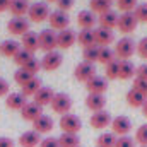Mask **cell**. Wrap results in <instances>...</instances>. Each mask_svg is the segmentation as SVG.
<instances>
[{
  "mask_svg": "<svg viewBox=\"0 0 147 147\" xmlns=\"http://www.w3.org/2000/svg\"><path fill=\"white\" fill-rule=\"evenodd\" d=\"M139 147H147V146H139Z\"/></svg>",
  "mask_w": 147,
  "mask_h": 147,
  "instance_id": "11a10c76",
  "label": "cell"
},
{
  "mask_svg": "<svg viewBox=\"0 0 147 147\" xmlns=\"http://www.w3.org/2000/svg\"><path fill=\"white\" fill-rule=\"evenodd\" d=\"M142 113H144V116L147 118V99H146V103H144V106H142Z\"/></svg>",
  "mask_w": 147,
  "mask_h": 147,
  "instance_id": "f5cc1de1",
  "label": "cell"
},
{
  "mask_svg": "<svg viewBox=\"0 0 147 147\" xmlns=\"http://www.w3.org/2000/svg\"><path fill=\"white\" fill-rule=\"evenodd\" d=\"M115 147H135V139L125 135V137H118Z\"/></svg>",
  "mask_w": 147,
  "mask_h": 147,
  "instance_id": "ee69618b",
  "label": "cell"
},
{
  "mask_svg": "<svg viewBox=\"0 0 147 147\" xmlns=\"http://www.w3.org/2000/svg\"><path fill=\"white\" fill-rule=\"evenodd\" d=\"M96 22H98V17L92 10H80L77 14V24L80 26V29H92Z\"/></svg>",
  "mask_w": 147,
  "mask_h": 147,
  "instance_id": "9a60e30c",
  "label": "cell"
},
{
  "mask_svg": "<svg viewBox=\"0 0 147 147\" xmlns=\"http://www.w3.org/2000/svg\"><path fill=\"white\" fill-rule=\"evenodd\" d=\"M135 51H137V45H135V41L130 36L120 38L116 41V45H115V55L120 60H128Z\"/></svg>",
  "mask_w": 147,
  "mask_h": 147,
  "instance_id": "6da1fadb",
  "label": "cell"
},
{
  "mask_svg": "<svg viewBox=\"0 0 147 147\" xmlns=\"http://www.w3.org/2000/svg\"><path fill=\"white\" fill-rule=\"evenodd\" d=\"M94 34H96V45L98 46H110L115 41V33L111 29L98 28V29H94Z\"/></svg>",
  "mask_w": 147,
  "mask_h": 147,
  "instance_id": "7402d4cb",
  "label": "cell"
},
{
  "mask_svg": "<svg viewBox=\"0 0 147 147\" xmlns=\"http://www.w3.org/2000/svg\"><path fill=\"white\" fill-rule=\"evenodd\" d=\"M86 89L89 91V94H105L108 89V80H106V77L94 75L91 80L86 82Z\"/></svg>",
  "mask_w": 147,
  "mask_h": 147,
  "instance_id": "4fadbf2b",
  "label": "cell"
},
{
  "mask_svg": "<svg viewBox=\"0 0 147 147\" xmlns=\"http://www.w3.org/2000/svg\"><path fill=\"white\" fill-rule=\"evenodd\" d=\"M39 147H60V142L57 137H46L39 142Z\"/></svg>",
  "mask_w": 147,
  "mask_h": 147,
  "instance_id": "bcb514c9",
  "label": "cell"
},
{
  "mask_svg": "<svg viewBox=\"0 0 147 147\" xmlns=\"http://www.w3.org/2000/svg\"><path fill=\"white\" fill-rule=\"evenodd\" d=\"M118 14L115 12V10H108V12H105V14H101L99 17H98V22H99V28H103V29H115L116 26H118Z\"/></svg>",
  "mask_w": 147,
  "mask_h": 147,
  "instance_id": "2e32d148",
  "label": "cell"
},
{
  "mask_svg": "<svg viewBox=\"0 0 147 147\" xmlns=\"http://www.w3.org/2000/svg\"><path fill=\"white\" fill-rule=\"evenodd\" d=\"M135 77L147 80V63H142V65L137 67V70H135Z\"/></svg>",
  "mask_w": 147,
  "mask_h": 147,
  "instance_id": "681fc988",
  "label": "cell"
},
{
  "mask_svg": "<svg viewBox=\"0 0 147 147\" xmlns=\"http://www.w3.org/2000/svg\"><path fill=\"white\" fill-rule=\"evenodd\" d=\"M58 142H60V147H79V135L77 134H62L58 137Z\"/></svg>",
  "mask_w": 147,
  "mask_h": 147,
  "instance_id": "d6a6232c",
  "label": "cell"
},
{
  "mask_svg": "<svg viewBox=\"0 0 147 147\" xmlns=\"http://www.w3.org/2000/svg\"><path fill=\"white\" fill-rule=\"evenodd\" d=\"M57 5H58V10L67 12L74 7V0H57Z\"/></svg>",
  "mask_w": 147,
  "mask_h": 147,
  "instance_id": "7dc6e473",
  "label": "cell"
},
{
  "mask_svg": "<svg viewBox=\"0 0 147 147\" xmlns=\"http://www.w3.org/2000/svg\"><path fill=\"white\" fill-rule=\"evenodd\" d=\"M62 62H63L62 53H60V51H57V50H53V51L45 53V57L41 58V69H43V70L51 72V70H57V69L62 65Z\"/></svg>",
  "mask_w": 147,
  "mask_h": 147,
  "instance_id": "8992f818",
  "label": "cell"
},
{
  "mask_svg": "<svg viewBox=\"0 0 147 147\" xmlns=\"http://www.w3.org/2000/svg\"><path fill=\"white\" fill-rule=\"evenodd\" d=\"M125 99H127L128 106H132V108H142L147 98L144 96V94H140L139 91H135V89H130V91L127 92Z\"/></svg>",
  "mask_w": 147,
  "mask_h": 147,
  "instance_id": "4316f807",
  "label": "cell"
},
{
  "mask_svg": "<svg viewBox=\"0 0 147 147\" xmlns=\"http://www.w3.org/2000/svg\"><path fill=\"white\" fill-rule=\"evenodd\" d=\"M41 115H43V108L38 106L34 101H33V103H28V105L21 110V116H22V120H26V121H34V120H38Z\"/></svg>",
  "mask_w": 147,
  "mask_h": 147,
  "instance_id": "ac0fdd59",
  "label": "cell"
},
{
  "mask_svg": "<svg viewBox=\"0 0 147 147\" xmlns=\"http://www.w3.org/2000/svg\"><path fill=\"white\" fill-rule=\"evenodd\" d=\"M21 50V45L17 41H12V39H5L0 43V55L7 57V58H14Z\"/></svg>",
  "mask_w": 147,
  "mask_h": 147,
  "instance_id": "44dd1931",
  "label": "cell"
},
{
  "mask_svg": "<svg viewBox=\"0 0 147 147\" xmlns=\"http://www.w3.org/2000/svg\"><path fill=\"white\" fill-rule=\"evenodd\" d=\"M46 2H57V0H46Z\"/></svg>",
  "mask_w": 147,
  "mask_h": 147,
  "instance_id": "db71d44e",
  "label": "cell"
},
{
  "mask_svg": "<svg viewBox=\"0 0 147 147\" xmlns=\"http://www.w3.org/2000/svg\"><path fill=\"white\" fill-rule=\"evenodd\" d=\"M5 105L9 110H22L28 103H26V96H22L21 92H9V96L5 98Z\"/></svg>",
  "mask_w": 147,
  "mask_h": 147,
  "instance_id": "d6986e66",
  "label": "cell"
},
{
  "mask_svg": "<svg viewBox=\"0 0 147 147\" xmlns=\"http://www.w3.org/2000/svg\"><path fill=\"white\" fill-rule=\"evenodd\" d=\"M0 147H14V140L9 137H0Z\"/></svg>",
  "mask_w": 147,
  "mask_h": 147,
  "instance_id": "f907efd6",
  "label": "cell"
},
{
  "mask_svg": "<svg viewBox=\"0 0 147 147\" xmlns=\"http://www.w3.org/2000/svg\"><path fill=\"white\" fill-rule=\"evenodd\" d=\"M139 5V0H116V7L121 12H134Z\"/></svg>",
  "mask_w": 147,
  "mask_h": 147,
  "instance_id": "f35d334b",
  "label": "cell"
},
{
  "mask_svg": "<svg viewBox=\"0 0 147 147\" xmlns=\"http://www.w3.org/2000/svg\"><path fill=\"white\" fill-rule=\"evenodd\" d=\"M74 75H75L77 80H80V82H87V80H91V79H92L94 75H98V74H96V67H94V63L80 62V63L75 65Z\"/></svg>",
  "mask_w": 147,
  "mask_h": 147,
  "instance_id": "ba28073f",
  "label": "cell"
},
{
  "mask_svg": "<svg viewBox=\"0 0 147 147\" xmlns=\"http://www.w3.org/2000/svg\"><path fill=\"white\" fill-rule=\"evenodd\" d=\"M10 3H12V0H0V12L9 10L10 9Z\"/></svg>",
  "mask_w": 147,
  "mask_h": 147,
  "instance_id": "816d5d0a",
  "label": "cell"
},
{
  "mask_svg": "<svg viewBox=\"0 0 147 147\" xmlns=\"http://www.w3.org/2000/svg\"><path fill=\"white\" fill-rule=\"evenodd\" d=\"M86 106L92 111V113L103 111L105 106H106V98H105V94H87V98H86Z\"/></svg>",
  "mask_w": 147,
  "mask_h": 147,
  "instance_id": "e0dca14e",
  "label": "cell"
},
{
  "mask_svg": "<svg viewBox=\"0 0 147 147\" xmlns=\"http://www.w3.org/2000/svg\"><path fill=\"white\" fill-rule=\"evenodd\" d=\"M9 10H10V14H12L14 17H22L24 14H28L29 3H28V0H12Z\"/></svg>",
  "mask_w": 147,
  "mask_h": 147,
  "instance_id": "f546056e",
  "label": "cell"
},
{
  "mask_svg": "<svg viewBox=\"0 0 147 147\" xmlns=\"http://www.w3.org/2000/svg\"><path fill=\"white\" fill-rule=\"evenodd\" d=\"M7 29L12 34L24 36L26 33H29V21L24 19V17H14V19H10L7 22Z\"/></svg>",
  "mask_w": 147,
  "mask_h": 147,
  "instance_id": "7c38bea8",
  "label": "cell"
},
{
  "mask_svg": "<svg viewBox=\"0 0 147 147\" xmlns=\"http://www.w3.org/2000/svg\"><path fill=\"white\" fill-rule=\"evenodd\" d=\"M9 89H10V87H9V82H7L3 77H0V98H3V96L7 98V96H9Z\"/></svg>",
  "mask_w": 147,
  "mask_h": 147,
  "instance_id": "c3c4849f",
  "label": "cell"
},
{
  "mask_svg": "<svg viewBox=\"0 0 147 147\" xmlns=\"http://www.w3.org/2000/svg\"><path fill=\"white\" fill-rule=\"evenodd\" d=\"M33 58H34V53L26 51V50H22V48H21V50H19V53H17L12 60H14V63H16V65H19V69H21V67H24L26 63H29Z\"/></svg>",
  "mask_w": 147,
  "mask_h": 147,
  "instance_id": "e575fe53",
  "label": "cell"
},
{
  "mask_svg": "<svg viewBox=\"0 0 147 147\" xmlns=\"http://www.w3.org/2000/svg\"><path fill=\"white\" fill-rule=\"evenodd\" d=\"M105 74H106V80H115L118 79V74H120V60H113L108 65H105Z\"/></svg>",
  "mask_w": 147,
  "mask_h": 147,
  "instance_id": "d590c367",
  "label": "cell"
},
{
  "mask_svg": "<svg viewBox=\"0 0 147 147\" xmlns=\"http://www.w3.org/2000/svg\"><path fill=\"white\" fill-rule=\"evenodd\" d=\"M41 87H43V86H41V80H39L38 77H33V79L28 80L24 86H21V94L26 96V98H28V96H34Z\"/></svg>",
  "mask_w": 147,
  "mask_h": 147,
  "instance_id": "83f0119b",
  "label": "cell"
},
{
  "mask_svg": "<svg viewBox=\"0 0 147 147\" xmlns=\"http://www.w3.org/2000/svg\"><path fill=\"white\" fill-rule=\"evenodd\" d=\"M33 98H34V103H36L38 106L43 108V106H46V105H51V101H53V98H55V92H53L51 87H41Z\"/></svg>",
  "mask_w": 147,
  "mask_h": 147,
  "instance_id": "ffe728a7",
  "label": "cell"
},
{
  "mask_svg": "<svg viewBox=\"0 0 147 147\" xmlns=\"http://www.w3.org/2000/svg\"><path fill=\"white\" fill-rule=\"evenodd\" d=\"M132 130V120L125 115H120V116H115L111 120V132L118 137H125L128 135Z\"/></svg>",
  "mask_w": 147,
  "mask_h": 147,
  "instance_id": "5b68a950",
  "label": "cell"
},
{
  "mask_svg": "<svg viewBox=\"0 0 147 147\" xmlns=\"http://www.w3.org/2000/svg\"><path fill=\"white\" fill-rule=\"evenodd\" d=\"M132 89L139 91L140 94H144V96L147 98V80H144V79H139V77H135V79H134V86H132Z\"/></svg>",
  "mask_w": 147,
  "mask_h": 147,
  "instance_id": "b9f144b4",
  "label": "cell"
},
{
  "mask_svg": "<svg viewBox=\"0 0 147 147\" xmlns=\"http://www.w3.org/2000/svg\"><path fill=\"white\" fill-rule=\"evenodd\" d=\"M38 39H39V48L46 53L57 48V33H53V29H43L38 34Z\"/></svg>",
  "mask_w": 147,
  "mask_h": 147,
  "instance_id": "9c48e42d",
  "label": "cell"
},
{
  "mask_svg": "<svg viewBox=\"0 0 147 147\" xmlns=\"http://www.w3.org/2000/svg\"><path fill=\"white\" fill-rule=\"evenodd\" d=\"M50 9L46 5V2H34L29 5V10H28V17L33 21V22H43L50 17Z\"/></svg>",
  "mask_w": 147,
  "mask_h": 147,
  "instance_id": "277c9868",
  "label": "cell"
},
{
  "mask_svg": "<svg viewBox=\"0 0 147 147\" xmlns=\"http://www.w3.org/2000/svg\"><path fill=\"white\" fill-rule=\"evenodd\" d=\"M77 41H79V45H82L84 48L96 45V34H94V29H80V33L77 34Z\"/></svg>",
  "mask_w": 147,
  "mask_h": 147,
  "instance_id": "f1b7e54d",
  "label": "cell"
},
{
  "mask_svg": "<svg viewBox=\"0 0 147 147\" xmlns=\"http://www.w3.org/2000/svg\"><path fill=\"white\" fill-rule=\"evenodd\" d=\"M60 128L65 132V134H79L80 128H82V121L77 115L72 113H67V115H62L60 121H58Z\"/></svg>",
  "mask_w": 147,
  "mask_h": 147,
  "instance_id": "3957f363",
  "label": "cell"
},
{
  "mask_svg": "<svg viewBox=\"0 0 147 147\" xmlns=\"http://www.w3.org/2000/svg\"><path fill=\"white\" fill-rule=\"evenodd\" d=\"M19 146L21 147H36L39 146V134L34 132V130H28V132H24V134H21V137H19Z\"/></svg>",
  "mask_w": 147,
  "mask_h": 147,
  "instance_id": "603a6c76",
  "label": "cell"
},
{
  "mask_svg": "<svg viewBox=\"0 0 147 147\" xmlns=\"http://www.w3.org/2000/svg\"><path fill=\"white\" fill-rule=\"evenodd\" d=\"M33 128H34V132H38L39 135L41 134H48L53 128V120L48 115H41L38 120L33 121Z\"/></svg>",
  "mask_w": 147,
  "mask_h": 147,
  "instance_id": "cb8c5ba5",
  "label": "cell"
},
{
  "mask_svg": "<svg viewBox=\"0 0 147 147\" xmlns=\"http://www.w3.org/2000/svg\"><path fill=\"white\" fill-rule=\"evenodd\" d=\"M21 45H22V50L34 53L36 50H39V39H38V34H36V33H33V31L26 33V34L22 36Z\"/></svg>",
  "mask_w": 147,
  "mask_h": 147,
  "instance_id": "d4e9b609",
  "label": "cell"
},
{
  "mask_svg": "<svg viewBox=\"0 0 147 147\" xmlns=\"http://www.w3.org/2000/svg\"><path fill=\"white\" fill-rule=\"evenodd\" d=\"M137 24H139V21L135 19L134 12H121V14H120V17H118V26H116V28H118L121 33L128 34V33L135 31Z\"/></svg>",
  "mask_w": 147,
  "mask_h": 147,
  "instance_id": "30bf717a",
  "label": "cell"
},
{
  "mask_svg": "<svg viewBox=\"0 0 147 147\" xmlns=\"http://www.w3.org/2000/svg\"><path fill=\"white\" fill-rule=\"evenodd\" d=\"M48 22H50V28L51 29H57V31H63L69 28V22H70V17L67 12L63 10H55L50 14L48 17Z\"/></svg>",
  "mask_w": 147,
  "mask_h": 147,
  "instance_id": "52a82bcc",
  "label": "cell"
},
{
  "mask_svg": "<svg viewBox=\"0 0 147 147\" xmlns=\"http://www.w3.org/2000/svg\"><path fill=\"white\" fill-rule=\"evenodd\" d=\"M137 53L140 58L147 60V36H144L139 43H137Z\"/></svg>",
  "mask_w": 147,
  "mask_h": 147,
  "instance_id": "f6af8a7d",
  "label": "cell"
},
{
  "mask_svg": "<svg viewBox=\"0 0 147 147\" xmlns=\"http://www.w3.org/2000/svg\"><path fill=\"white\" fill-rule=\"evenodd\" d=\"M50 106L58 115H67L72 108V98L67 92H55V98H53Z\"/></svg>",
  "mask_w": 147,
  "mask_h": 147,
  "instance_id": "7a4b0ae2",
  "label": "cell"
},
{
  "mask_svg": "<svg viewBox=\"0 0 147 147\" xmlns=\"http://www.w3.org/2000/svg\"><path fill=\"white\" fill-rule=\"evenodd\" d=\"M111 120H113V118H111V115L106 110L96 111V113L91 115L89 125H91L92 128H96V130H103V128H106L108 125H111Z\"/></svg>",
  "mask_w": 147,
  "mask_h": 147,
  "instance_id": "8fae6325",
  "label": "cell"
},
{
  "mask_svg": "<svg viewBox=\"0 0 147 147\" xmlns=\"http://www.w3.org/2000/svg\"><path fill=\"white\" fill-rule=\"evenodd\" d=\"M82 57H84V62H89V63L98 62V58H99V46L98 45H92V46L84 48Z\"/></svg>",
  "mask_w": 147,
  "mask_h": 147,
  "instance_id": "836d02e7",
  "label": "cell"
},
{
  "mask_svg": "<svg viewBox=\"0 0 147 147\" xmlns=\"http://www.w3.org/2000/svg\"><path fill=\"white\" fill-rule=\"evenodd\" d=\"M116 135L113 132H103L98 139H96V147H115L116 144Z\"/></svg>",
  "mask_w": 147,
  "mask_h": 147,
  "instance_id": "1f68e13d",
  "label": "cell"
},
{
  "mask_svg": "<svg viewBox=\"0 0 147 147\" xmlns=\"http://www.w3.org/2000/svg\"><path fill=\"white\" fill-rule=\"evenodd\" d=\"M115 50H111L110 46H99V58H98V62L99 63H103V65H108L110 62L115 60Z\"/></svg>",
  "mask_w": 147,
  "mask_h": 147,
  "instance_id": "8d00e7d4",
  "label": "cell"
},
{
  "mask_svg": "<svg viewBox=\"0 0 147 147\" xmlns=\"http://www.w3.org/2000/svg\"><path fill=\"white\" fill-rule=\"evenodd\" d=\"M21 69L28 70L31 75H36V74L39 72V69H41V62H39V60H36V58H33L29 63H26V65H24V67H21Z\"/></svg>",
  "mask_w": 147,
  "mask_h": 147,
  "instance_id": "7bdbcfd3",
  "label": "cell"
},
{
  "mask_svg": "<svg viewBox=\"0 0 147 147\" xmlns=\"http://www.w3.org/2000/svg\"><path fill=\"white\" fill-rule=\"evenodd\" d=\"M33 77H36V75H31V74L28 72V70H24V69H17L16 72H14V80L19 84V86H24L28 80H31Z\"/></svg>",
  "mask_w": 147,
  "mask_h": 147,
  "instance_id": "74e56055",
  "label": "cell"
},
{
  "mask_svg": "<svg viewBox=\"0 0 147 147\" xmlns=\"http://www.w3.org/2000/svg\"><path fill=\"white\" fill-rule=\"evenodd\" d=\"M134 16L139 22H147V3H139L134 10Z\"/></svg>",
  "mask_w": 147,
  "mask_h": 147,
  "instance_id": "60d3db41",
  "label": "cell"
},
{
  "mask_svg": "<svg viewBox=\"0 0 147 147\" xmlns=\"http://www.w3.org/2000/svg\"><path fill=\"white\" fill-rule=\"evenodd\" d=\"M135 70H137V67L130 60H120V74H118V79L128 80V79L135 77Z\"/></svg>",
  "mask_w": 147,
  "mask_h": 147,
  "instance_id": "484cf974",
  "label": "cell"
},
{
  "mask_svg": "<svg viewBox=\"0 0 147 147\" xmlns=\"http://www.w3.org/2000/svg\"><path fill=\"white\" fill-rule=\"evenodd\" d=\"M75 41H77V34H75V31L69 29V28L63 29V31H60V33H57V46L62 48V50L72 48Z\"/></svg>",
  "mask_w": 147,
  "mask_h": 147,
  "instance_id": "5bb4252c",
  "label": "cell"
},
{
  "mask_svg": "<svg viewBox=\"0 0 147 147\" xmlns=\"http://www.w3.org/2000/svg\"><path fill=\"white\" fill-rule=\"evenodd\" d=\"M79 147H80V146H79Z\"/></svg>",
  "mask_w": 147,
  "mask_h": 147,
  "instance_id": "9f6ffc18",
  "label": "cell"
},
{
  "mask_svg": "<svg viewBox=\"0 0 147 147\" xmlns=\"http://www.w3.org/2000/svg\"><path fill=\"white\" fill-rule=\"evenodd\" d=\"M135 142L139 146H147V123L140 125L135 132Z\"/></svg>",
  "mask_w": 147,
  "mask_h": 147,
  "instance_id": "ab89813d",
  "label": "cell"
},
{
  "mask_svg": "<svg viewBox=\"0 0 147 147\" xmlns=\"http://www.w3.org/2000/svg\"><path fill=\"white\" fill-rule=\"evenodd\" d=\"M89 10L101 16V14L111 10V0H89Z\"/></svg>",
  "mask_w": 147,
  "mask_h": 147,
  "instance_id": "4dcf8cb0",
  "label": "cell"
}]
</instances>
